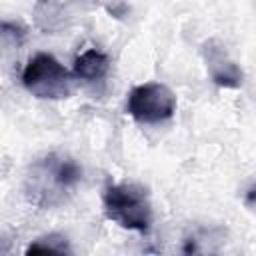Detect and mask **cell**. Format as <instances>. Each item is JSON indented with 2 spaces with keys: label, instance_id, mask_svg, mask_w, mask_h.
<instances>
[{
  "label": "cell",
  "instance_id": "cell-4",
  "mask_svg": "<svg viewBox=\"0 0 256 256\" xmlns=\"http://www.w3.org/2000/svg\"><path fill=\"white\" fill-rule=\"evenodd\" d=\"M176 112L174 92L160 82H146L130 90L128 114L140 124H158Z\"/></svg>",
  "mask_w": 256,
  "mask_h": 256
},
{
  "label": "cell",
  "instance_id": "cell-7",
  "mask_svg": "<svg viewBox=\"0 0 256 256\" xmlns=\"http://www.w3.org/2000/svg\"><path fill=\"white\" fill-rule=\"evenodd\" d=\"M70 246L66 236L62 234H48L42 238H36L28 248L26 254H70Z\"/></svg>",
  "mask_w": 256,
  "mask_h": 256
},
{
  "label": "cell",
  "instance_id": "cell-5",
  "mask_svg": "<svg viewBox=\"0 0 256 256\" xmlns=\"http://www.w3.org/2000/svg\"><path fill=\"white\" fill-rule=\"evenodd\" d=\"M202 54H204V62H206V68H208L214 84H218L222 88H240L242 86L244 74H242L240 66L228 56V52L224 50V46L220 42H216V40L204 42Z\"/></svg>",
  "mask_w": 256,
  "mask_h": 256
},
{
  "label": "cell",
  "instance_id": "cell-8",
  "mask_svg": "<svg viewBox=\"0 0 256 256\" xmlns=\"http://www.w3.org/2000/svg\"><path fill=\"white\" fill-rule=\"evenodd\" d=\"M0 30H2L4 34H8V36H12L14 40H16V38L20 40V38L24 36V30H22L20 26H16V24H8V22H2V24H0Z\"/></svg>",
  "mask_w": 256,
  "mask_h": 256
},
{
  "label": "cell",
  "instance_id": "cell-1",
  "mask_svg": "<svg viewBox=\"0 0 256 256\" xmlns=\"http://www.w3.org/2000/svg\"><path fill=\"white\" fill-rule=\"evenodd\" d=\"M102 206L106 218L126 230L144 234L152 226V202L148 190L136 182L110 184L104 190Z\"/></svg>",
  "mask_w": 256,
  "mask_h": 256
},
{
  "label": "cell",
  "instance_id": "cell-6",
  "mask_svg": "<svg viewBox=\"0 0 256 256\" xmlns=\"http://www.w3.org/2000/svg\"><path fill=\"white\" fill-rule=\"evenodd\" d=\"M110 70V58L96 50V48H90L86 52H82L76 60H74V68H72V74L78 78V80H86V82H96V80H102Z\"/></svg>",
  "mask_w": 256,
  "mask_h": 256
},
{
  "label": "cell",
  "instance_id": "cell-2",
  "mask_svg": "<svg viewBox=\"0 0 256 256\" xmlns=\"http://www.w3.org/2000/svg\"><path fill=\"white\" fill-rule=\"evenodd\" d=\"M82 178L80 166L64 156L48 154L32 166L30 180V198L40 206H52L64 200V194L70 192Z\"/></svg>",
  "mask_w": 256,
  "mask_h": 256
},
{
  "label": "cell",
  "instance_id": "cell-3",
  "mask_svg": "<svg viewBox=\"0 0 256 256\" xmlns=\"http://www.w3.org/2000/svg\"><path fill=\"white\" fill-rule=\"evenodd\" d=\"M22 82L30 94L42 100H60L68 98L72 90L70 72L46 52L30 58L22 72Z\"/></svg>",
  "mask_w": 256,
  "mask_h": 256
}]
</instances>
